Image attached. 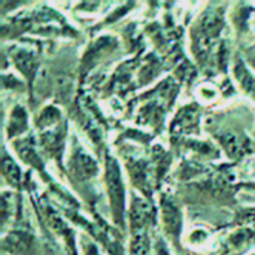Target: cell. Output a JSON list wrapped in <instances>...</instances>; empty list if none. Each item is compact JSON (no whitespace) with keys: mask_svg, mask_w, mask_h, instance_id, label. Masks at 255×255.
Segmentation results:
<instances>
[{"mask_svg":"<svg viewBox=\"0 0 255 255\" xmlns=\"http://www.w3.org/2000/svg\"><path fill=\"white\" fill-rule=\"evenodd\" d=\"M155 255H170L169 250H167V245H166L164 241H161V239L157 241V245H155Z\"/></svg>","mask_w":255,"mask_h":255,"instance_id":"ffe728a7","label":"cell"},{"mask_svg":"<svg viewBox=\"0 0 255 255\" xmlns=\"http://www.w3.org/2000/svg\"><path fill=\"white\" fill-rule=\"evenodd\" d=\"M127 169L130 173V179L134 187L151 199V182H149V163L145 160H127Z\"/></svg>","mask_w":255,"mask_h":255,"instance_id":"ba28073f","label":"cell"},{"mask_svg":"<svg viewBox=\"0 0 255 255\" xmlns=\"http://www.w3.org/2000/svg\"><path fill=\"white\" fill-rule=\"evenodd\" d=\"M64 136H66V124H58L55 128L46 130L40 133V146L42 149L57 160L61 157V151L64 146Z\"/></svg>","mask_w":255,"mask_h":255,"instance_id":"52a82bcc","label":"cell"},{"mask_svg":"<svg viewBox=\"0 0 255 255\" xmlns=\"http://www.w3.org/2000/svg\"><path fill=\"white\" fill-rule=\"evenodd\" d=\"M161 218L163 229L169 241L176 250H179V238L182 230V215L178 205L166 194L161 196Z\"/></svg>","mask_w":255,"mask_h":255,"instance_id":"7a4b0ae2","label":"cell"},{"mask_svg":"<svg viewBox=\"0 0 255 255\" xmlns=\"http://www.w3.org/2000/svg\"><path fill=\"white\" fill-rule=\"evenodd\" d=\"M250 187H253V188H255V184H250Z\"/></svg>","mask_w":255,"mask_h":255,"instance_id":"7402d4cb","label":"cell"},{"mask_svg":"<svg viewBox=\"0 0 255 255\" xmlns=\"http://www.w3.org/2000/svg\"><path fill=\"white\" fill-rule=\"evenodd\" d=\"M1 247L9 255H37V242L34 235L24 229L10 230L3 238Z\"/></svg>","mask_w":255,"mask_h":255,"instance_id":"3957f363","label":"cell"},{"mask_svg":"<svg viewBox=\"0 0 255 255\" xmlns=\"http://www.w3.org/2000/svg\"><path fill=\"white\" fill-rule=\"evenodd\" d=\"M250 255H255V254H250Z\"/></svg>","mask_w":255,"mask_h":255,"instance_id":"cb8c5ba5","label":"cell"},{"mask_svg":"<svg viewBox=\"0 0 255 255\" xmlns=\"http://www.w3.org/2000/svg\"><path fill=\"white\" fill-rule=\"evenodd\" d=\"M255 244V229H239L226 241V254L242 255Z\"/></svg>","mask_w":255,"mask_h":255,"instance_id":"9c48e42d","label":"cell"},{"mask_svg":"<svg viewBox=\"0 0 255 255\" xmlns=\"http://www.w3.org/2000/svg\"><path fill=\"white\" fill-rule=\"evenodd\" d=\"M253 64H254V67H255V58H254V60H253Z\"/></svg>","mask_w":255,"mask_h":255,"instance_id":"603a6c76","label":"cell"},{"mask_svg":"<svg viewBox=\"0 0 255 255\" xmlns=\"http://www.w3.org/2000/svg\"><path fill=\"white\" fill-rule=\"evenodd\" d=\"M199 117L200 114L196 105L184 106L172 123V127H170L172 136L178 137V136L188 134V133H199Z\"/></svg>","mask_w":255,"mask_h":255,"instance_id":"8992f818","label":"cell"},{"mask_svg":"<svg viewBox=\"0 0 255 255\" xmlns=\"http://www.w3.org/2000/svg\"><path fill=\"white\" fill-rule=\"evenodd\" d=\"M82 253H84V255H102L99 248L96 247V244H93L87 238L82 241Z\"/></svg>","mask_w":255,"mask_h":255,"instance_id":"d6986e66","label":"cell"},{"mask_svg":"<svg viewBox=\"0 0 255 255\" xmlns=\"http://www.w3.org/2000/svg\"><path fill=\"white\" fill-rule=\"evenodd\" d=\"M128 253H130V255H149V236H148V232L131 233Z\"/></svg>","mask_w":255,"mask_h":255,"instance_id":"2e32d148","label":"cell"},{"mask_svg":"<svg viewBox=\"0 0 255 255\" xmlns=\"http://www.w3.org/2000/svg\"><path fill=\"white\" fill-rule=\"evenodd\" d=\"M106 173H105V181H106V190L109 196V205L112 211V218L114 223L124 230V212H126V188L123 184L120 166L117 160L111 155H106Z\"/></svg>","mask_w":255,"mask_h":255,"instance_id":"6da1fadb","label":"cell"},{"mask_svg":"<svg viewBox=\"0 0 255 255\" xmlns=\"http://www.w3.org/2000/svg\"><path fill=\"white\" fill-rule=\"evenodd\" d=\"M217 139L220 140V143L223 145L226 154L232 160L242 158L251 149L250 140L247 137H244V136L236 134V133H223V134H218Z\"/></svg>","mask_w":255,"mask_h":255,"instance_id":"30bf717a","label":"cell"},{"mask_svg":"<svg viewBox=\"0 0 255 255\" xmlns=\"http://www.w3.org/2000/svg\"><path fill=\"white\" fill-rule=\"evenodd\" d=\"M235 76H236L241 88L247 94H250L255 100V76L250 72V69L245 66V63L242 61V58H238L236 60V64H235Z\"/></svg>","mask_w":255,"mask_h":255,"instance_id":"4fadbf2b","label":"cell"},{"mask_svg":"<svg viewBox=\"0 0 255 255\" xmlns=\"http://www.w3.org/2000/svg\"><path fill=\"white\" fill-rule=\"evenodd\" d=\"M69 169H70V175L73 176V179L85 182L88 179H93L97 176L99 167L96 160L87 154L81 146H76L70 155V161H69Z\"/></svg>","mask_w":255,"mask_h":255,"instance_id":"277c9868","label":"cell"},{"mask_svg":"<svg viewBox=\"0 0 255 255\" xmlns=\"http://www.w3.org/2000/svg\"><path fill=\"white\" fill-rule=\"evenodd\" d=\"M27 130V114L22 106H15L10 112V120L6 127L7 137L12 139L18 134H22Z\"/></svg>","mask_w":255,"mask_h":255,"instance_id":"5bb4252c","label":"cell"},{"mask_svg":"<svg viewBox=\"0 0 255 255\" xmlns=\"http://www.w3.org/2000/svg\"><path fill=\"white\" fill-rule=\"evenodd\" d=\"M45 255H57L55 253H52L51 250H46V253H45Z\"/></svg>","mask_w":255,"mask_h":255,"instance_id":"44dd1931","label":"cell"},{"mask_svg":"<svg viewBox=\"0 0 255 255\" xmlns=\"http://www.w3.org/2000/svg\"><path fill=\"white\" fill-rule=\"evenodd\" d=\"M13 146H15V151L16 154L19 155V158L30 164L31 167L37 169L39 172L43 173V164H42V160L39 157V154L36 152V148H34V139L31 136L28 137H22L19 140H15L13 142Z\"/></svg>","mask_w":255,"mask_h":255,"instance_id":"7c38bea8","label":"cell"},{"mask_svg":"<svg viewBox=\"0 0 255 255\" xmlns=\"http://www.w3.org/2000/svg\"><path fill=\"white\" fill-rule=\"evenodd\" d=\"M236 224H248V223H255V208H247L238 212L235 218Z\"/></svg>","mask_w":255,"mask_h":255,"instance_id":"ac0fdd59","label":"cell"},{"mask_svg":"<svg viewBox=\"0 0 255 255\" xmlns=\"http://www.w3.org/2000/svg\"><path fill=\"white\" fill-rule=\"evenodd\" d=\"M10 57L13 58L15 66L22 72V75H25V78L28 79V82L31 84L37 70V55L34 51L25 49V48H18L13 49V54H10Z\"/></svg>","mask_w":255,"mask_h":255,"instance_id":"8fae6325","label":"cell"},{"mask_svg":"<svg viewBox=\"0 0 255 255\" xmlns=\"http://www.w3.org/2000/svg\"><path fill=\"white\" fill-rule=\"evenodd\" d=\"M155 224V209L139 197L131 199L130 208V230L131 233L148 232Z\"/></svg>","mask_w":255,"mask_h":255,"instance_id":"5b68a950","label":"cell"},{"mask_svg":"<svg viewBox=\"0 0 255 255\" xmlns=\"http://www.w3.org/2000/svg\"><path fill=\"white\" fill-rule=\"evenodd\" d=\"M1 169H3V176L7 181V184L10 187H19L22 184V173L19 170V167L16 166V163L6 154L3 152V163H1Z\"/></svg>","mask_w":255,"mask_h":255,"instance_id":"9a60e30c","label":"cell"},{"mask_svg":"<svg viewBox=\"0 0 255 255\" xmlns=\"http://www.w3.org/2000/svg\"><path fill=\"white\" fill-rule=\"evenodd\" d=\"M60 120H61V112H60L55 106H48V108H45V109L39 114L36 124H37V127L42 130V128H45V127H51V126L57 124Z\"/></svg>","mask_w":255,"mask_h":255,"instance_id":"e0dca14e","label":"cell"}]
</instances>
